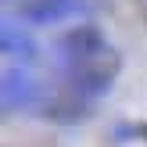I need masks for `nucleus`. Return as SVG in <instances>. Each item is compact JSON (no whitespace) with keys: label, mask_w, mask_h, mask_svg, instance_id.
<instances>
[{"label":"nucleus","mask_w":147,"mask_h":147,"mask_svg":"<svg viewBox=\"0 0 147 147\" xmlns=\"http://www.w3.org/2000/svg\"><path fill=\"white\" fill-rule=\"evenodd\" d=\"M61 65V79L65 86H72L76 93L97 100L111 90V83L119 79L122 72V54L108 43V47H97V50H86V54H76V57H57Z\"/></svg>","instance_id":"obj_1"},{"label":"nucleus","mask_w":147,"mask_h":147,"mask_svg":"<svg viewBox=\"0 0 147 147\" xmlns=\"http://www.w3.org/2000/svg\"><path fill=\"white\" fill-rule=\"evenodd\" d=\"M0 97H4V115H18V111H40L43 104V93L47 86H40L25 68H7L4 79H0Z\"/></svg>","instance_id":"obj_2"},{"label":"nucleus","mask_w":147,"mask_h":147,"mask_svg":"<svg viewBox=\"0 0 147 147\" xmlns=\"http://www.w3.org/2000/svg\"><path fill=\"white\" fill-rule=\"evenodd\" d=\"M90 97L76 93L72 86H57V90H47L43 93V104H40V115L57 126H76V122H86L90 119Z\"/></svg>","instance_id":"obj_3"},{"label":"nucleus","mask_w":147,"mask_h":147,"mask_svg":"<svg viewBox=\"0 0 147 147\" xmlns=\"http://www.w3.org/2000/svg\"><path fill=\"white\" fill-rule=\"evenodd\" d=\"M76 11H83L79 0H22L18 4V18L29 25H50V22H61Z\"/></svg>","instance_id":"obj_4"},{"label":"nucleus","mask_w":147,"mask_h":147,"mask_svg":"<svg viewBox=\"0 0 147 147\" xmlns=\"http://www.w3.org/2000/svg\"><path fill=\"white\" fill-rule=\"evenodd\" d=\"M97 47H108V36L90 22L72 25L57 36V57H76V54H86V50H97Z\"/></svg>","instance_id":"obj_5"},{"label":"nucleus","mask_w":147,"mask_h":147,"mask_svg":"<svg viewBox=\"0 0 147 147\" xmlns=\"http://www.w3.org/2000/svg\"><path fill=\"white\" fill-rule=\"evenodd\" d=\"M0 50H4L7 57H18V61H36V54H40L36 40L25 32V29H18L11 18H7L4 29H0Z\"/></svg>","instance_id":"obj_6"},{"label":"nucleus","mask_w":147,"mask_h":147,"mask_svg":"<svg viewBox=\"0 0 147 147\" xmlns=\"http://www.w3.org/2000/svg\"><path fill=\"white\" fill-rule=\"evenodd\" d=\"M115 140H147V126H119L115 129Z\"/></svg>","instance_id":"obj_7"}]
</instances>
